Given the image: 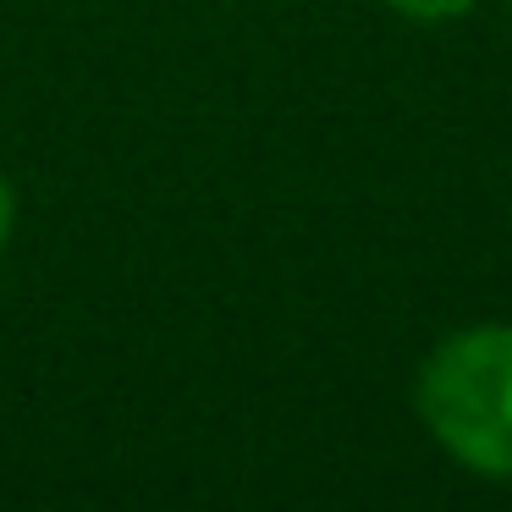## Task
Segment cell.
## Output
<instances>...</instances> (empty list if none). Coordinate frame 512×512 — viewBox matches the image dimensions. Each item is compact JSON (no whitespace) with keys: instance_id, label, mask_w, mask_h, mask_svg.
Instances as JSON below:
<instances>
[{"instance_id":"1","label":"cell","mask_w":512,"mask_h":512,"mask_svg":"<svg viewBox=\"0 0 512 512\" xmlns=\"http://www.w3.org/2000/svg\"><path fill=\"white\" fill-rule=\"evenodd\" d=\"M419 413L463 468L512 479V325L446 336L419 369Z\"/></svg>"},{"instance_id":"2","label":"cell","mask_w":512,"mask_h":512,"mask_svg":"<svg viewBox=\"0 0 512 512\" xmlns=\"http://www.w3.org/2000/svg\"><path fill=\"white\" fill-rule=\"evenodd\" d=\"M386 6L402 17H419V23H441V17H463L474 0H386Z\"/></svg>"},{"instance_id":"3","label":"cell","mask_w":512,"mask_h":512,"mask_svg":"<svg viewBox=\"0 0 512 512\" xmlns=\"http://www.w3.org/2000/svg\"><path fill=\"white\" fill-rule=\"evenodd\" d=\"M12 215H17L12 188H6V177H0V248H6V237H12Z\"/></svg>"}]
</instances>
